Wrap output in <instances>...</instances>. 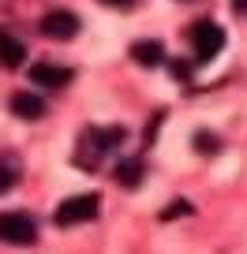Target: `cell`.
<instances>
[{
  "label": "cell",
  "instance_id": "5b68a950",
  "mask_svg": "<svg viewBox=\"0 0 247 254\" xmlns=\"http://www.w3.org/2000/svg\"><path fill=\"white\" fill-rule=\"evenodd\" d=\"M41 34L53 38V41H72L75 34H79V15H72L68 8L49 11V15L41 19Z\"/></svg>",
  "mask_w": 247,
  "mask_h": 254
},
{
  "label": "cell",
  "instance_id": "ba28073f",
  "mask_svg": "<svg viewBox=\"0 0 247 254\" xmlns=\"http://www.w3.org/2000/svg\"><path fill=\"white\" fill-rule=\"evenodd\" d=\"M11 112L23 120H38V116H45V101L26 94V90H19V94H11Z\"/></svg>",
  "mask_w": 247,
  "mask_h": 254
},
{
  "label": "cell",
  "instance_id": "52a82bcc",
  "mask_svg": "<svg viewBox=\"0 0 247 254\" xmlns=\"http://www.w3.org/2000/svg\"><path fill=\"white\" fill-rule=\"evenodd\" d=\"M131 60L143 64V67H158V64H165V45H161L158 38L135 41V45H131Z\"/></svg>",
  "mask_w": 247,
  "mask_h": 254
},
{
  "label": "cell",
  "instance_id": "9a60e30c",
  "mask_svg": "<svg viewBox=\"0 0 247 254\" xmlns=\"http://www.w3.org/2000/svg\"><path fill=\"white\" fill-rule=\"evenodd\" d=\"M101 4H112V8H128V4H135V0H101Z\"/></svg>",
  "mask_w": 247,
  "mask_h": 254
},
{
  "label": "cell",
  "instance_id": "9c48e42d",
  "mask_svg": "<svg viewBox=\"0 0 247 254\" xmlns=\"http://www.w3.org/2000/svg\"><path fill=\"white\" fill-rule=\"evenodd\" d=\"M26 60V49H23V41L19 38H11L8 30H0V64H4V67H19V64Z\"/></svg>",
  "mask_w": 247,
  "mask_h": 254
},
{
  "label": "cell",
  "instance_id": "8992f818",
  "mask_svg": "<svg viewBox=\"0 0 247 254\" xmlns=\"http://www.w3.org/2000/svg\"><path fill=\"white\" fill-rule=\"evenodd\" d=\"M30 82H34V86H45V90H56V86H64V82H72V67L41 60V64L30 67Z\"/></svg>",
  "mask_w": 247,
  "mask_h": 254
},
{
  "label": "cell",
  "instance_id": "6da1fadb",
  "mask_svg": "<svg viewBox=\"0 0 247 254\" xmlns=\"http://www.w3.org/2000/svg\"><path fill=\"white\" fill-rule=\"evenodd\" d=\"M120 142H124V127H86L79 138V150H75V161H79V168H94Z\"/></svg>",
  "mask_w": 247,
  "mask_h": 254
},
{
  "label": "cell",
  "instance_id": "7c38bea8",
  "mask_svg": "<svg viewBox=\"0 0 247 254\" xmlns=\"http://www.w3.org/2000/svg\"><path fill=\"white\" fill-rule=\"evenodd\" d=\"M195 150H202V153H217V150H221V138H214L210 131H199V135H195Z\"/></svg>",
  "mask_w": 247,
  "mask_h": 254
},
{
  "label": "cell",
  "instance_id": "8fae6325",
  "mask_svg": "<svg viewBox=\"0 0 247 254\" xmlns=\"http://www.w3.org/2000/svg\"><path fill=\"white\" fill-rule=\"evenodd\" d=\"M191 213H195V206H191V202H187V198H176L172 206H168L165 213H161V221H176V217H191Z\"/></svg>",
  "mask_w": 247,
  "mask_h": 254
},
{
  "label": "cell",
  "instance_id": "3957f363",
  "mask_svg": "<svg viewBox=\"0 0 247 254\" xmlns=\"http://www.w3.org/2000/svg\"><path fill=\"white\" fill-rule=\"evenodd\" d=\"M34 236H38V224H34L30 213H23V209L0 213V239H4V243L26 247V243H34Z\"/></svg>",
  "mask_w": 247,
  "mask_h": 254
},
{
  "label": "cell",
  "instance_id": "277c9868",
  "mask_svg": "<svg viewBox=\"0 0 247 254\" xmlns=\"http://www.w3.org/2000/svg\"><path fill=\"white\" fill-rule=\"evenodd\" d=\"M191 45H195V56H199V60H214L225 49V30L217 23H210V19H199V23L191 26Z\"/></svg>",
  "mask_w": 247,
  "mask_h": 254
},
{
  "label": "cell",
  "instance_id": "30bf717a",
  "mask_svg": "<svg viewBox=\"0 0 247 254\" xmlns=\"http://www.w3.org/2000/svg\"><path fill=\"white\" fill-rule=\"evenodd\" d=\"M116 180L124 183V187H139V183H143V161H120Z\"/></svg>",
  "mask_w": 247,
  "mask_h": 254
},
{
  "label": "cell",
  "instance_id": "5bb4252c",
  "mask_svg": "<svg viewBox=\"0 0 247 254\" xmlns=\"http://www.w3.org/2000/svg\"><path fill=\"white\" fill-rule=\"evenodd\" d=\"M232 8H236V15L247 19V0H232Z\"/></svg>",
  "mask_w": 247,
  "mask_h": 254
},
{
  "label": "cell",
  "instance_id": "4fadbf2b",
  "mask_svg": "<svg viewBox=\"0 0 247 254\" xmlns=\"http://www.w3.org/2000/svg\"><path fill=\"white\" fill-rule=\"evenodd\" d=\"M11 187H15V172L8 165H0V194H8Z\"/></svg>",
  "mask_w": 247,
  "mask_h": 254
},
{
  "label": "cell",
  "instance_id": "7a4b0ae2",
  "mask_svg": "<svg viewBox=\"0 0 247 254\" xmlns=\"http://www.w3.org/2000/svg\"><path fill=\"white\" fill-rule=\"evenodd\" d=\"M97 213H101V198H97L94 190H90V194H72V198H64L56 206V224H60V228H72V224L94 221Z\"/></svg>",
  "mask_w": 247,
  "mask_h": 254
}]
</instances>
